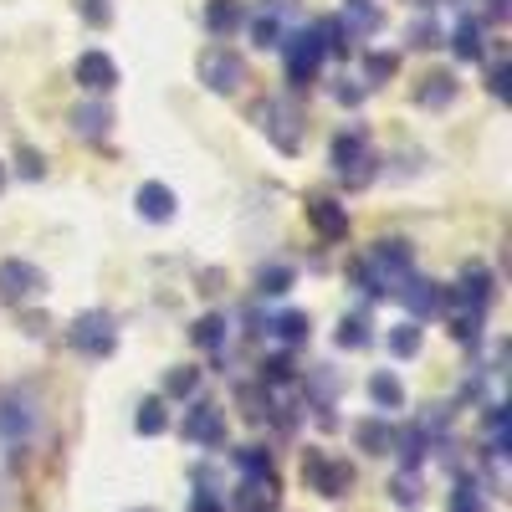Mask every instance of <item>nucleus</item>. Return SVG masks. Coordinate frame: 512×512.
Segmentation results:
<instances>
[{"label":"nucleus","mask_w":512,"mask_h":512,"mask_svg":"<svg viewBox=\"0 0 512 512\" xmlns=\"http://www.w3.org/2000/svg\"><path fill=\"white\" fill-rule=\"evenodd\" d=\"M338 344H344V349H369V318L349 313L344 323H338Z\"/></svg>","instance_id":"26"},{"label":"nucleus","mask_w":512,"mask_h":512,"mask_svg":"<svg viewBox=\"0 0 512 512\" xmlns=\"http://www.w3.org/2000/svg\"><path fill=\"white\" fill-rule=\"evenodd\" d=\"M395 292H400V303L410 308V318H431V313L441 308V287H436L431 277H415V272H405V282H400Z\"/></svg>","instance_id":"14"},{"label":"nucleus","mask_w":512,"mask_h":512,"mask_svg":"<svg viewBox=\"0 0 512 512\" xmlns=\"http://www.w3.org/2000/svg\"><path fill=\"white\" fill-rule=\"evenodd\" d=\"M21 175H26V180H41V159H36L31 149H21Z\"/></svg>","instance_id":"38"},{"label":"nucleus","mask_w":512,"mask_h":512,"mask_svg":"<svg viewBox=\"0 0 512 512\" xmlns=\"http://www.w3.org/2000/svg\"><path fill=\"white\" fill-rule=\"evenodd\" d=\"M487 88H492V98H497V103H507V62H497V67H492V82H487Z\"/></svg>","instance_id":"37"},{"label":"nucleus","mask_w":512,"mask_h":512,"mask_svg":"<svg viewBox=\"0 0 512 512\" xmlns=\"http://www.w3.org/2000/svg\"><path fill=\"white\" fill-rule=\"evenodd\" d=\"M451 41H456V57H461V62H477V57H482V26H477V21H461Z\"/></svg>","instance_id":"25"},{"label":"nucleus","mask_w":512,"mask_h":512,"mask_svg":"<svg viewBox=\"0 0 512 512\" xmlns=\"http://www.w3.org/2000/svg\"><path fill=\"white\" fill-rule=\"evenodd\" d=\"M108 123H113V108H108V103H82V108H72V134H82V139H103Z\"/></svg>","instance_id":"18"},{"label":"nucleus","mask_w":512,"mask_h":512,"mask_svg":"<svg viewBox=\"0 0 512 512\" xmlns=\"http://www.w3.org/2000/svg\"><path fill=\"white\" fill-rule=\"evenodd\" d=\"M195 384H200V369H175V374H169L164 379V395H195Z\"/></svg>","instance_id":"34"},{"label":"nucleus","mask_w":512,"mask_h":512,"mask_svg":"<svg viewBox=\"0 0 512 512\" xmlns=\"http://www.w3.org/2000/svg\"><path fill=\"white\" fill-rule=\"evenodd\" d=\"M369 395H374L379 410H400L405 405V390H400L395 374H369Z\"/></svg>","instance_id":"20"},{"label":"nucleus","mask_w":512,"mask_h":512,"mask_svg":"<svg viewBox=\"0 0 512 512\" xmlns=\"http://www.w3.org/2000/svg\"><path fill=\"white\" fill-rule=\"evenodd\" d=\"M262 369H267V384H292V379H297V364H292V354H272Z\"/></svg>","instance_id":"35"},{"label":"nucleus","mask_w":512,"mask_h":512,"mask_svg":"<svg viewBox=\"0 0 512 512\" xmlns=\"http://www.w3.org/2000/svg\"><path fill=\"white\" fill-rule=\"evenodd\" d=\"M134 205H139V216L144 221H154V226H164V221H175V190L169 185H159V180H149V185H139V195H134Z\"/></svg>","instance_id":"16"},{"label":"nucleus","mask_w":512,"mask_h":512,"mask_svg":"<svg viewBox=\"0 0 512 512\" xmlns=\"http://www.w3.org/2000/svg\"><path fill=\"white\" fill-rule=\"evenodd\" d=\"M0 190H6V164H0Z\"/></svg>","instance_id":"41"},{"label":"nucleus","mask_w":512,"mask_h":512,"mask_svg":"<svg viewBox=\"0 0 512 512\" xmlns=\"http://www.w3.org/2000/svg\"><path fill=\"white\" fill-rule=\"evenodd\" d=\"M390 497H395L400 507H410V502H420V477L410 472V466H405V472H400V477L390 482Z\"/></svg>","instance_id":"32"},{"label":"nucleus","mask_w":512,"mask_h":512,"mask_svg":"<svg viewBox=\"0 0 512 512\" xmlns=\"http://www.w3.org/2000/svg\"><path fill=\"white\" fill-rule=\"evenodd\" d=\"M256 118L267 123V134H272V144L282 154H297V144H303V118H297L287 103H262V108H256Z\"/></svg>","instance_id":"11"},{"label":"nucleus","mask_w":512,"mask_h":512,"mask_svg":"<svg viewBox=\"0 0 512 512\" xmlns=\"http://www.w3.org/2000/svg\"><path fill=\"white\" fill-rule=\"evenodd\" d=\"M364 98V88H354V82H344V88H338V103H359Z\"/></svg>","instance_id":"39"},{"label":"nucleus","mask_w":512,"mask_h":512,"mask_svg":"<svg viewBox=\"0 0 512 512\" xmlns=\"http://www.w3.org/2000/svg\"><path fill=\"white\" fill-rule=\"evenodd\" d=\"M354 441H359V451H369V456H384V451L395 446V431H390L384 420H359Z\"/></svg>","instance_id":"19"},{"label":"nucleus","mask_w":512,"mask_h":512,"mask_svg":"<svg viewBox=\"0 0 512 512\" xmlns=\"http://www.w3.org/2000/svg\"><path fill=\"white\" fill-rule=\"evenodd\" d=\"M185 441H195V446H221V441H226V415L210 405V400L190 405V415H185Z\"/></svg>","instance_id":"12"},{"label":"nucleus","mask_w":512,"mask_h":512,"mask_svg":"<svg viewBox=\"0 0 512 512\" xmlns=\"http://www.w3.org/2000/svg\"><path fill=\"white\" fill-rule=\"evenodd\" d=\"M308 221H313V231L328 236V241H344V236H349V216H344V205H338L333 195H313V200H308Z\"/></svg>","instance_id":"15"},{"label":"nucleus","mask_w":512,"mask_h":512,"mask_svg":"<svg viewBox=\"0 0 512 512\" xmlns=\"http://www.w3.org/2000/svg\"><path fill=\"white\" fill-rule=\"evenodd\" d=\"M405 272H410V241H379V246H369V256L354 267V282L369 292V297H390L400 282H405Z\"/></svg>","instance_id":"2"},{"label":"nucleus","mask_w":512,"mask_h":512,"mask_svg":"<svg viewBox=\"0 0 512 512\" xmlns=\"http://www.w3.org/2000/svg\"><path fill=\"white\" fill-rule=\"evenodd\" d=\"M272 333L282 338L287 349H297V344L308 338V313H297V308H292V313H277V318H272Z\"/></svg>","instance_id":"22"},{"label":"nucleus","mask_w":512,"mask_h":512,"mask_svg":"<svg viewBox=\"0 0 512 512\" xmlns=\"http://www.w3.org/2000/svg\"><path fill=\"white\" fill-rule=\"evenodd\" d=\"M241 26H246L241 0H205V31L210 36H236Z\"/></svg>","instance_id":"17"},{"label":"nucleus","mask_w":512,"mask_h":512,"mask_svg":"<svg viewBox=\"0 0 512 512\" xmlns=\"http://www.w3.org/2000/svg\"><path fill=\"white\" fill-rule=\"evenodd\" d=\"M287 287H292V267H287V262H267L262 272H256V292L277 297V292H287Z\"/></svg>","instance_id":"24"},{"label":"nucleus","mask_w":512,"mask_h":512,"mask_svg":"<svg viewBox=\"0 0 512 512\" xmlns=\"http://www.w3.org/2000/svg\"><path fill=\"white\" fill-rule=\"evenodd\" d=\"M323 57H328V52H323L318 26L287 36V82H292V88H308V82L318 77V67H323Z\"/></svg>","instance_id":"6"},{"label":"nucleus","mask_w":512,"mask_h":512,"mask_svg":"<svg viewBox=\"0 0 512 512\" xmlns=\"http://www.w3.org/2000/svg\"><path fill=\"white\" fill-rule=\"evenodd\" d=\"M190 512H221V497H216V487H200V492H195V502H190Z\"/></svg>","instance_id":"36"},{"label":"nucleus","mask_w":512,"mask_h":512,"mask_svg":"<svg viewBox=\"0 0 512 512\" xmlns=\"http://www.w3.org/2000/svg\"><path fill=\"white\" fill-rule=\"evenodd\" d=\"M251 41H256V47H282V26H277V16H256V21H251Z\"/></svg>","instance_id":"31"},{"label":"nucleus","mask_w":512,"mask_h":512,"mask_svg":"<svg viewBox=\"0 0 512 512\" xmlns=\"http://www.w3.org/2000/svg\"><path fill=\"white\" fill-rule=\"evenodd\" d=\"M487 308H492V267L466 262L461 282L451 287V333L461 344H477V328H482Z\"/></svg>","instance_id":"1"},{"label":"nucleus","mask_w":512,"mask_h":512,"mask_svg":"<svg viewBox=\"0 0 512 512\" xmlns=\"http://www.w3.org/2000/svg\"><path fill=\"white\" fill-rule=\"evenodd\" d=\"M451 98H456V77L451 72H431V77H425V88H420L425 108H446Z\"/></svg>","instance_id":"21"},{"label":"nucleus","mask_w":512,"mask_h":512,"mask_svg":"<svg viewBox=\"0 0 512 512\" xmlns=\"http://www.w3.org/2000/svg\"><path fill=\"white\" fill-rule=\"evenodd\" d=\"M390 451H400V461L415 472V466L425 461V431H420V425H410V431H395V446H390Z\"/></svg>","instance_id":"23"},{"label":"nucleus","mask_w":512,"mask_h":512,"mask_svg":"<svg viewBox=\"0 0 512 512\" xmlns=\"http://www.w3.org/2000/svg\"><path fill=\"white\" fill-rule=\"evenodd\" d=\"M200 82H205L210 93L231 98L241 82H246V62H241L231 47H205V52H200Z\"/></svg>","instance_id":"7"},{"label":"nucleus","mask_w":512,"mask_h":512,"mask_svg":"<svg viewBox=\"0 0 512 512\" xmlns=\"http://www.w3.org/2000/svg\"><path fill=\"white\" fill-rule=\"evenodd\" d=\"M272 507H277V472L272 466H251V472H241L236 512H272Z\"/></svg>","instance_id":"9"},{"label":"nucleus","mask_w":512,"mask_h":512,"mask_svg":"<svg viewBox=\"0 0 512 512\" xmlns=\"http://www.w3.org/2000/svg\"><path fill=\"white\" fill-rule=\"evenodd\" d=\"M134 425H139V436H159L164 425H169V415H164V400H144Z\"/></svg>","instance_id":"30"},{"label":"nucleus","mask_w":512,"mask_h":512,"mask_svg":"<svg viewBox=\"0 0 512 512\" xmlns=\"http://www.w3.org/2000/svg\"><path fill=\"white\" fill-rule=\"evenodd\" d=\"M190 338H195V344H200V349H210V354H216V349L226 344V318H216V313H210V318H200Z\"/></svg>","instance_id":"27"},{"label":"nucleus","mask_w":512,"mask_h":512,"mask_svg":"<svg viewBox=\"0 0 512 512\" xmlns=\"http://www.w3.org/2000/svg\"><path fill=\"white\" fill-rule=\"evenodd\" d=\"M390 354H395V359H415V354H420V328H415V323H400V328L390 333Z\"/></svg>","instance_id":"29"},{"label":"nucleus","mask_w":512,"mask_h":512,"mask_svg":"<svg viewBox=\"0 0 512 512\" xmlns=\"http://www.w3.org/2000/svg\"><path fill=\"white\" fill-rule=\"evenodd\" d=\"M451 512H487V502H482V492H477L472 482H456V492H451Z\"/></svg>","instance_id":"33"},{"label":"nucleus","mask_w":512,"mask_h":512,"mask_svg":"<svg viewBox=\"0 0 512 512\" xmlns=\"http://www.w3.org/2000/svg\"><path fill=\"white\" fill-rule=\"evenodd\" d=\"M395 67H400V57H395V52H369V57H364V77H369V88L390 82V77H395Z\"/></svg>","instance_id":"28"},{"label":"nucleus","mask_w":512,"mask_h":512,"mask_svg":"<svg viewBox=\"0 0 512 512\" xmlns=\"http://www.w3.org/2000/svg\"><path fill=\"white\" fill-rule=\"evenodd\" d=\"M333 169H338L349 185H364V180L374 175V149H369L364 128H344V134L333 139Z\"/></svg>","instance_id":"4"},{"label":"nucleus","mask_w":512,"mask_h":512,"mask_svg":"<svg viewBox=\"0 0 512 512\" xmlns=\"http://www.w3.org/2000/svg\"><path fill=\"white\" fill-rule=\"evenodd\" d=\"M36 420H41V405H36V395L26 390V384L0 390V441H26L36 431Z\"/></svg>","instance_id":"5"},{"label":"nucleus","mask_w":512,"mask_h":512,"mask_svg":"<svg viewBox=\"0 0 512 512\" xmlns=\"http://www.w3.org/2000/svg\"><path fill=\"white\" fill-rule=\"evenodd\" d=\"M67 344H72L82 359H108V354L118 349V323H113V313H103V308L77 313V323H72V333H67Z\"/></svg>","instance_id":"3"},{"label":"nucleus","mask_w":512,"mask_h":512,"mask_svg":"<svg viewBox=\"0 0 512 512\" xmlns=\"http://www.w3.org/2000/svg\"><path fill=\"white\" fill-rule=\"evenodd\" d=\"M72 77H77V88H88V93H108V88H118V62L108 52H82Z\"/></svg>","instance_id":"13"},{"label":"nucleus","mask_w":512,"mask_h":512,"mask_svg":"<svg viewBox=\"0 0 512 512\" xmlns=\"http://www.w3.org/2000/svg\"><path fill=\"white\" fill-rule=\"evenodd\" d=\"M93 21H108V11H103V6H98V0H93Z\"/></svg>","instance_id":"40"},{"label":"nucleus","mask_w":512,"mask_h":512,"mask_svg":"<svg viewBox=\"0 0 512 512\" xmlns=\"http://www.w3.org/2000/svg\"><path fill=\"white\" fill-rule=\"evenodd\" d=\"M36 292H47V277H41V267L6 256V262H0V303H26V297H36Z\"/></svg>","instance_id":"8"},{"label":"nucleus","mask_w":512,"mask_h":512,"mask_svg":"<svg viewBox=\"0 0 512 512\" xmlns=\"http://www.w3.org/2000/svg\"><path fill=\"white\" fill-rule=\"evenodd\" d=\"M303 477H308V487H313L318 497H344V492L354 487V466H349V461H328V456H308Z\"/></svg>","instance_id":"10"}]
</instances>
